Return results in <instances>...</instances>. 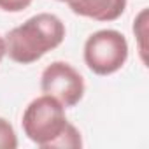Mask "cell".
<instances>
[{
	"label": "cell",
	"instance_id": "obj_4",
	"mask_svg": "<svg viewBox=\"0 0 149 149\" xmlns=\"http://www.w3.org/2000/svg\"><path fill=\"white\" fill-rule=\"evenodd\" d=\"M40 90L44 95L56 98L65 109H68L83 100L84 79L70 63L53 61L40 76Z\"/></svg>",
	"mask_w": 149,
	"mask_h": 149
},
{
	"label": "cell",
	"instance_id": "obj_7",
	"mask_svg": "<svg viewBox=\"0 0 149 149\" xmlns=\"http://www.w3.org/2000/svg\"><path fill=\"white\" fill-rule=\"evenodd\" d=\"M32 4V0H0V9L6 13H21Z\"/></svg>",
	"mask_w": 149,
	"mask_h": 149
},
{
	"label": "cell",
	"instance_id": "obj_8",
	"mask_svg": "<svg viewBox=\"0 0 149 149\" xmlns=\"http://www.w3.org/2000/svg\"><path fill=\"white\" fill-rule=\"evenodd\" d=\"M4 56H6V39L0 35V61L4 60Z\"/></svg>",
	"mask_w": 149,
	"mask_h": 149
},
{
	"label": "cell",
	"instance_id": "obj_9",
	"mask_svg": "<svg viewBox=\"0 0 149 149\" xmlns=\"http://www.w3.org/2000/svg\"><path fill=\"white\" fill-rule=\"evenodd\" d=\"M58 2H67L68 4V2H72V0H58Z\"/></svg>",
	"mask_w": 149,
	"mask_h": 149
},
{
	"label": "cell",
	"instance_id": "obj_1",
	"mask_svg": "<svg viewBox=\"0 0 149 149\" xmlns=\"http://www.w3.org/2000/svg\"><path fill=\"white\" fill-rule=\"evenodd\" d=\"M4 39L6 54L16 63L30 65L63 42L65 25L58 16L40 13L9 30Z\"/></svg>",
	"mask_w": 149,
	"mask_h": 149
},
{
	"label": "cell",
	"instance_id": "obj_5",
	"mask_svg": "<svg viewBox=\"0 0 149 149\" xmlns=\"http://www.w3.org/2000/svg\"><path fill=\"white\" fill-rule=\"evenodd\" d=\"M128 0H72L68 2L74 14L95 21L109 23L121 18Z\"/></svg>",
	"mask_w": 149,
	"mask_h": 149
},
{
	"label": "cell",
	"instance_id": "obj_2",
	"mask_svg": "<svg viewBox=\"0 0 149 149\" xmlns=\"http://www.w3.org/2000/svg\"><path fill=\"white\" fill-rule=\"evenodd\" d=\"M25 135L42 149H51L53 142L67 130L68 119L65 107L53 97L42 95L32 100L23 112Z\"/></svg>",
	"mask_w": 149,
	"mask_h": 149
},
{
	"label": "cell",
	"instance_id": "obj_6",
	"mask_svg": "<svg viewBox=\"0 0 149 149\" xmlns=\"http://www.w3.org/2000/svg\"><path fill=\"white\" fill-rule=\"evenodd\" d=\"M18 147V137L13 128V125L0 118V149H16Z\"/></svg>",
	"mask_w": 149,
	"mask_h": 149
},
{
	"label": "cell",
	"instance_id": "obj_3",
	"mask_svg": "<svg viewBox=\"0 0 149 149\" xmlns=\"http://www.w3.org/2000/svg\"><path fill=\"white\" fill-rule=\"evenodd\" d=\"M128 60L126 37L118 30H98L84 42V61L97 76H111Z\"/></svg>",
	"mask_w": 149,
	"mask_h": 149
}]
</instances>
